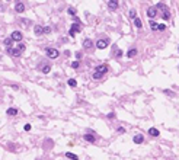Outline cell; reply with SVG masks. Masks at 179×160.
<instances>
[{
  "label": "cell",
  "instance_id": "6da1fadb",
  "mask_svg": "<svg viewBox=\"0 0 179 160\" xmlns=\"http://www.w3.org/2000/svg\"><path fill=\"white\" fill-rule=\"evenodd\" d=\"M108 71V67L106 66H99V67H96V70L93 71V79H101L102 76H105V73Z\"/></svg>",
  "mask_w": 179,
  "mask_h": 160
},
{
  "label": "cell",
  "instance_id": "7a4b0ae2",
  "mask_svg": "<svg viewBox=\"0 0 179 160\" xmlns=\"http://www.w3.org/2000/svg\"><path fill=\"white\" fill-rule=\"evenodd\" d=\"M108 45H109V39H108V38H105V39H99V41L96 42V47L99 48V50H104V48H106Z\"/></svg>",
  "mask_w": 179,
  "mask_h": 160
},
{
  "label": "cell",
  "instance_id": "3957f363",
  "mask_svg": "<svg viewBox=\"0 0 179 160\" xmlns=\"http://www.w3.org/2000/svg\"><path fill=\"white\" fill-rule=\"evenodd\" d=\"M45 53H47V55L50 57V58H57V57H58V50H55V48H47V51H45Z\"/></svg>",
  "mask_w": 179,
  "mask_h": 160
},
{
  "label": "cell",
  "instance_id": "277c9868",
  "mask_svg": "<svg viewBox=\"0 0 179 160\" xmlns=\"http://www.w3.org/2000/svg\"><path fill=\"white\" fill-rule=\"evenodd\" d=\"M13 39V41H22V34H21V32L19 31H15L12 34V37H10Z\"/></svg>",
  "mask_w": 179,
  "mask_h": 160
},
{
  "label": "cell",
  "instance_id": "5b68a950",
  "mask_svg": "<svg viewBox=\"0 0 179 160\" xmlns=\"http://www.w3.org/2000/svg\"><path fill=\"white\" fill-rule=\"evenodd\" d=\"M9 54L13 57H21V51L18 48H9Z\"/></svg>",
  "mask_w": 179,
  "mask_h": 160
},
{
  "label": "cell",
  "instance_id": "8992f818",
  "mask_svg": "<svg viewBox=\"0 0 179 160\" xmlns=\"http://www.w3.org/2000/svg\"><path fill=\"white\" fill-rule=\"evenodd\" d=\"M15 10L18 13H22L23 10H25V4L23 3H16V6H15Z\"/></svg>",
  "mask_w": 179,
  "mask_h": 160
},
{
  "label": "cell",
  "instance_id": "52a82bcc",
  "mask_svg": "<svg viewBox=\"0 0 179 160\" xmlns=\"http://www.w3.org/2000/svg\"><path fill=\"white\" fill-rule=\"evenodd\" d=\"M34 32L37 35H41V34H44V28H42L41 25H35V28H34Z\"/></svg>",
  "mask_w": 179,
  "mask_h": 160
},
{
  "label": "cell",
  "instance_id": "ba28073f",
  "mask_svg": "<svg viewBox=\"0 0 179 160\" xmlns=\"http://www.w3.org/2000/svg\"><path fill=\"white\" fill-rule=\"evenodd\" d=\"M156 13H157L156 7H150V9L147 10V15H149V18H154V16H156Z\"/></svg>",
  "mask_w": 179,
  "mask_h": 160
},
{
  "label": "cell",
  "instance_id": "9c48e42d",
  "mask_svg": "<svg viewBox=\"0 0 179 160\" xmlns=\"http://www.w3.org/2000/svg\"><path fill=\"white\" fill-rule=\"evenodd\" d=\"M79 31H80V29H79V25H76V23H74V25L71 26V31H70V37H74V34H76V32H79Z\"/></svg>",
  "mask_w": 179,
  "mask_h": 160
},
{
  "label": "cell",
  "instance_id": "30bf717a",
  "mask_svg": "<svg viewBox=\"0 0 179 160\" xmlns=\"http://www.w3.org/2000/svg\"><path fill=\"white\" fill-rule=\"evenodd\" d=\"M108 6H109L111 10H115L118 9V2H108Z\"/></svg>",
  "mask_w": 179,
  "mask_h": 160
},
{
  "label": "cell",
  "instance_id": "8fae6325",
  "mask_svg": "<svg viewBox=\"0 0 179 160\" xmlns=\"http://www.w3.org/2000/svg\"><path fill=\"white\" fill-rule=\"evenodd\" d=\"M83 47H85V48H92V47H93V42H92L90 39H85V42H83Z\"/></svg>",
  "mask_w": 179,
  "mask_h": 160
},
{
  "label": "cell",
  "instance_id": "7c38bea8",
  "mask_svg": "<svg viewBox=\"0 0 179 160\" xmlns=\"http://www.w3.org/2000/svg\"><path fill=\"white\" fill-rule=\"evenodd\" d=\"M134 143H137V144H140V143H143V135L141 134H137L134 137Z\"/></svg>",
  "mask_w": 179,
  "mask_h": 160
},
{
  "label": "cell",
  "instance_id": "4fadbf2b",
  "mask_svg": "<svg viewBox=\"0 0 179 160\" xmlns=\"http://www.w3.org/2000/svg\"><path fill=\"white\" fill-rule=\"evenodd\" d=\"M149 134L153 135V137H157V135H159V131H157L156 128H150V130H149Z\"/></svg>",
  "mask_w": 179,
  "mask_h": 160
},
{
  "label": "cell",
  "instance_id": "5bb4252c",
  "mask_svg": "<svg viewBox=\"0 0 179 160\" xmlns=\"http://www.w3.org/2000/svg\"><path fill=\"white\" fill-rule=\"evenodd\" d=\"M67 83H69V86H71V87H76V86H77V82H76L74 79H69Z\"/></svg>",
  "mask_w": 179,
  "mask_h": 160
},
{
  "label": "cell",
  "instance_id": "9a60e30c",
  "mask_svg": "<svg viewBox=\"0 0 179 160\" xmlns=\"http://www.w3.org/2000/svg\"><path fill=\"white\" fill-rule=\"evenodd\" d=\"M18 113V109L16 108H9L7 109V115H16Z\"/></svg>",
  "mask_w": 179,
  "mask_h": 160
},
{
  "label": "cell",
  "instance_id": "2e32d148",
  "mask_svg": "<svg viewBox=\"0 0 179 160\" xmlns=\"http://www.w3.org/2000/svg\"><path fill=\"white\" fill-rule=\"evenodd\" d=\"M135 54H137V50H135V48H132V50H130L128 53H127V57H130V58H131V57H134Z\"/></svg>",
  "mask_w": 179,
  "mask_h": 160
},
{
  "label": "cell",
  "instance_id": "e0dca14e",
  "mask_svg": "<svg viewBox=\"0 0 179 160\" xmlns=\"http://www.w3.org/2000/svg\"><path fill=\"white\" fill-rule=\"evenodd\" d=\"M134 23H135V26H137V28H140V29H141L143 23H141V20H140L138 18H135V19H134Z\"/></svg>",
  "mask_w": 179,
  "mask_h": 160
},
{
  "label": "cell",
  "instance_id": "ac0fdd59",
  "mask_svg": "<svg viewBox=\"0 0 179 160\" xmlns=\"http://www.w3.org/2000/svg\"><path fill=\"white\" fill-rule=\"evenodd\" d=\"M12 42H13L12 38H6V39H4V45H6V47H9V48H10V45H12Z\"/></svg>",
  "mask_w": 179,
  "mask_h": 160
},
{
  "label": "cell",
  "instance_id": "d6986e66",
  "mask_svg": "<svg viewBox=\"0 0 179 160\" xmlns=\"http://www.w3.org/2000/svg\"><path fill=\"white\" fill-rule=\"evenodd\" d=\"M66 157H69V159H71V160H79V157L76 156V154H73V153H67Z\"/></svg>",
  "mask_w": 179,
  "mask_h": 160
},
{
  "label": "cell",
  "instance_id": "ffe728a7",
  "mask_svg": "<svg viewBox=\"0 0 179 160\" xmlns=\"http://www.w3.org/2000/svg\"><path fill=\"white\" fill-rule=\"evenodd\" d=\"M85 140H88V141H90V143H95V137H92V135H88V134L85 135Z\"/></svg>",
  "mask_w": 179,
  "mask_h": 160
},
{
  "label": "cell",
  "instance_id": "44dd1931",
  "mask_svg": "<svg viewBox=\"0 0 179 160\" xmlns=\"http://www.w3.org/2000/svg\"><path fill=\"white\" fill-rule=\"evenodd\" d=\"M18 50L22 53V51H25V44H22V42H19V45H18Z\"/></svg>",
  "mask_w": 179,
  "mask_h": 160
},
{
  "label": "cell",
  "instance_id": "7402d4cb",
  "mask_svg": "<svg viewBox=\"0 0 179 160\" xmlns=\"http://www.w3.org/2000/svg\"><path fill=\"white\" fill-rule=\"evenodd\" d=\"M150 28L151 29H157V28H159V25H157L156 22H153V20H150Z\"/></svg>",
  "mask_w": 179,
  "mask_h": 160
},
{
  "label": "cell",
  "instance_id": "603a6c76",
  "mask_svg": "<svg viewBox=\"0 0 179 160\" xmlns=\"http://www.w3.org/2000/svg\"><path fill=\"white\" fill-rule=\"evenodd\" d=\"M50 70H51V67H50V66L42 67V73H45V74H47V73H50Z\"/></svg>",
  "mask_w": 179,
  "mask_h": 160
},
{
  "label": "cell",
  "instance_id": "cb8c5ba5",
  "mask_svg": "<svg viewBox=\"0 0 179 160\" xmlns=\"http://www.w3.org/2000/svg\"><path fill=\"white\" fill-rule=\"evenodd\" d=\"M50 32H51L50 26H44V34H50Z\"/></svg>",
  "mask_w": 179,
  "mask_h": 160
},
{
  "label": "cell",
  "instance_id": "d4e9b609",
  "mask_svg": "<svg viewBox=\"0 0 179 160\" xmlns=\"http://www.w3.org/2000/svg\"><path fill=\"white\" fill-rule=\"evenodd\" d=\"M130 16L135 19V10H134V9H132V10H130Z\"/></svg>",
  "mask_w": 179,
  "mask_h": 160
},
{
  "label": "cell",
  "instance_id": "484cf974",
  "mask_svg": "<svg viewBox=\"0 0 179 160\" xmlns=\"http://www.w3.org/2000/svg\"><path fill=\"white\" fill-rule=\"evenodd\" d=\"M166 29V26L165 25H159V28H157V31H165Z\"/></svg>",
  "mask_w": 179,
  "mask_h": 160
},
{
  "label": "cell",
  "instance_id": "4316f807",
  "mask_svg": "<svg viewBox=\"0 0 179 160\" xmlns=\"http://www.w3.org/2000/svg\"><path fill=\"white\" fill-rule=\"evenodd\" d=\"M71 67H73V69H77V67H79V63H77V61H74V63H71Z\"/></svg>",
  "mask_w": 179,
  "mask_h": 160
},
{
  "label": "cell",
  "instance_id": "83f0119b",
  "mask_svg": "<svg viewBox=\"0 0 179 160\" xmlns=\"http://www.w3.org/2000/svg\"><path fill=\"white\" fill-rule=\"evenodd\" d=\"M69 13H70V15H74V13H76V10L71 7V9H69Z\"/></svg>",
  "mask_w": 179,
  "mask_h": 160
},
{
  "label": "cell",
  "instance_id": "f1b7e54d",
  "mask_svg": "<svg viewBox=\"0 0 179 160\" xmlns=\"http://www.w3.org/2000/svg\"><path fill=\"white\" fill-rule=\"evenodd\" d=\"M25 130H26V131H29V130H31V125H29V124H26V125H25Z\"/></svg>",
  "mask_w": 179,
  "mask_h": 160
},
{
  "label": "cell",
  "instance_id": "f546056e",
  "mask_svg": "<svg viewBox=\"0 0 179 160\" xmlns=\"http://www.w3.org/2000/svg\"><path fill=\"white\" fill-rule=\"evenodd\" d=\"M0 10H4V7H2V4H0Z\"/></svg>",
  "mask_w": 179,
  "mask_h": 160
}]
</instances>
